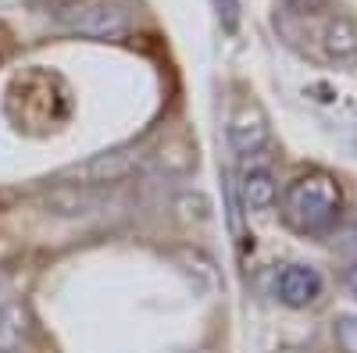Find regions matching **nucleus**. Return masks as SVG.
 <instances>
[{"mask_svg":"<svg viewBox=\"0 0 357 353\" xmlns=\"http://www.w3.org/2000/svg\"><path fill=\"white\" fill-rule=\"evenodd\" d=\"M225 136H229L232 150L240 154V157H247V161H254L257 154H264V146L272 143V125H268V114L261 111V104L243 100L240 107L229 114Z\"/></svg>","mask_w":357,"mask_h":353,"instance_id":"7ed1b4c3","label":"nucleus"},{"mask_svg":"<svg viewBox=\"0 0 357 353\" xmlns=\"http://www.w3.org/2000/svg\"><path fill=\"white\" fill-rule=\"evenodd\" d=\"M240 196H243V207L247 211H272L275 207V179H272V171H268L264 164H250L247 161V171H243V179H240Z\"/></svg>","mask_w":357,"mask_h":353,"instance_id":"0eeeda50","label":"nucleus"},{"mask_svg":"<svg viewBox=\"0 0 357 353\" xmlns=\"http://www.w3.org/2000/svg\"><path fill=\"white\" fill-rule=\"evenodd\" d=\"M333 336H336V346L343 353H357V314H336Z\"/></svg>","mask_w":357,"mask_h":353,"instance_id":"1a4fd4ad","label":"nucleus"},{"mask_svg":"<svg viewBox=\"0 0 357 353\" xmlns=\"http://www.w3.org/2000/svg\"><path fill=\"white\" fill-rule=\"evenodd\" d=\"M286 8L293 15H301V18H311V15H321L325 8H329V0H286Z\"/></svg>","mask_w":357,"mask_h":353,"instance_id":"ddd939ff","label":"nucleus"},{"mask_svg":"<svg viewBox=\"0 0 357 353\" xmlns=\"http://www.w3.org/2000/svg\"><path fill=\"white\" fill-rule=\"evenodd\" d=\"M18 336H22V317H18V311L0 304V353H8V350L18 343Z\"/></svg>","mask_w":357,"mask_h":353,"instance_id":"9d476101","label":"nucleus"},{"mask_svg":"<svg viewBox=\"0 0 357 353\" xmlns=\"http://www.w3.org/2000/svg\"><path fill=\"white\" fill-rule=\"evenodd\" d=\"M197 353H215V350H197Z\"/></svg>","mask_w":357,"mask_h":353,"instance_id":"2eb2a0df","label":"nucleus"},{"mask_svg":"<svg viewBox=\"0 0 357 353\" xmlns=\"http://www.w3.org/2000/svg\"><path fill=\"white\" fill-rule=\"evenodd\" d=\"M343 211V193L340 182L325 171L301 175L282 196V218L293 232L301 235H321L340 221Z\"/></svg>","mask_w":357,"mask_h":353,"instance_id":"f257e3e1","label":"nucleus"},{"mask_svg":"<svg viewBox=\"0 0 357 353\" xmlns=\"http://www.w3.org/2000/svg\"><path fill=\"white\" fill-rule=\"evenodd\" d=\"M347 285H350V292H354V297H357V264H354V268L347 272Z\"/></svg>","mask_w":357,"mask_h":353,"instance_id":"4468645a","label":"nucleus"},{"mask_svg":"<svg viewBox=\"0 0 357 353\" xmlns=\"http://www.w3.org/2000/svg\"><path fill=\"white\" fill-rule=\"evenodd\" d=\"M151 161V154L143 146H114V150H104V154H93L89 161L75 164L65 171L68 182H82V186H93V189H107V186H122L129 182L132 175H139Z\"/></svg>","mask_w":357,"mask_h":353,"instance_id":"f03ea898","label":"nucleus"},{"mask_svg":"<svg viewBox=\"0 0 357 353\" xmlns=\"http://www.w3.org/2000/svg\"><path fill=\"white\" fill-rule=\"evenodd\" d=\"M272 289H275V300L286 307H311L321 297V275L307 264H282L272 275Z\"/></svg>","mask_w":357,"mask_h":353,"instance_id":"39448f33","label":"nucleus"},{"mask_svg":"<svg viewBox=\"0 0 357 353\" xmlns=\"http://www.w3.org/2000/svg\"><path fill=\"white\" fill-rule=\"evenodd\" d=\"M211 8H215L225 33H236V29H240V0H211Z\"/></svg>","mask_w":357,"mask_h":353,"instance_id":"f8f14e48","label":"nucleus"},{"mask_svg":"<svg viewBox=\"0 0 357 353\" xmlns=\"http://www.w3.org/2000/svg\"><path fill=\"white\" fill-rule=\"evenodd\" d=\"M321 43L333 61H350L357 57V25L350 18H333L321 33Z\"/></svg>","mask_w":357,"mask_h":353,"instance_id":"6e6552de","label":"nucleus"},{"mask_svg":"<svg viewBox=\"0 0 357 353\" xmlns=\"http://www.w3.org/2000/svg\"><path fill=\"white\" fill-rule=\"evenodd\" d=\"M40 203L47 207V214H57V218H93V214L104 211L107 193L93 189V186H82V182L61 179L57 186L43 189Z\"/></svg>","mask_w":357,"mask_h":353,"instance_id":"20e7f679","label":"nucleus"},{"mask_svg":"<svg viewBox=\"0 0 357 353\" xmlns=\"http://www.w3.org/2000/svg\"><path fill=\"white\" fill-rule=\"evenodd\" d=\"M68 25H72V33H79L86 40H114V36L126 33L129 22H126V11L118 4H89Z\"/></svg>","mask_w":357,"mask_h":353,"instance_id":"423d86ee","label":"nucleus"},{"mask_svg":"<svg viewBox=\"0 0 357 353\" xmlns=\"http://www.w3.org/2000/svg\"><path fill=\"white\" fill-rule=\"evenodd\" d=\"M175 207L183 211V221H207L211 218V203H207L200 193H183L175 200Z\"/></svg>","mask_w":357,"mask_h":353,"instance_id":"9b49d317","label":"nucleus"}]
</instances>
